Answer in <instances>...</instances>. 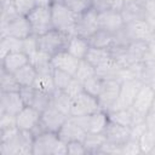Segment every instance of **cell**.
<instances>
[{
    "mask_svg": "<svg viewBox=\"0 0 155 155\" xmlns=\"http://www.w3.org/2000/svg\"><path fill=\"white\" fill-rule=\"evenodd\" d=\"M33 154L34 155H64V154H68L67 143L59 138L58 133L44 131L34 136Z\"/></svg>",
    "mask_w": 155,
    "mask_h": 155,
    "instance_id": "6da1fadb",
    "label": "cell"
},
{
    "mask_svg": "<svg viewBox=\"0 0 155 155\" xmlns=\"http://www.w3.org/2000/svg\"><path fill=\"white\" fill-rule=\"evenodd\" d=\"M34 134L30 131L19 130L11 139L0 143V153L2 155L33 154Z\"/></svg>",
    "mask_w": 155,
    "mask_h": 155,
    "instance_id": "7a4b0ae2",
    "label": "cell"
},
{
    "mask_svg": "<svg viewBox=\"0 0 155 155\" xmlns=\"http://www.w3.org/2000/svg\"><path fill=\"white\" fill-rule=\"evenodd\" d=\"M52 25L54 29L64 31L69 35H75V23L78 15L69 10L63 2H53L51 5Z\"/></svg>",
    "mask_w": 155,
    "mask_h": 155,
    "instance_id": "3957f363",
    "label": "cell"
},
{
    "mask_svg": "<svg viewBox=\"0 0 155 155\" xmlns=\"http://www.w3.org/2000/svg\"><path fill=\"white\" fill-rule=\"evenodd\" d=\"M70 36H73V35H69L64 31L52 28L51 30L46 31L45 34L38 36L39 50L53 56L61 51L67 50Z\"/></svg>",
    "mask_w": 155,
    "mask_h": 155,
    "instance_id": "277c9868",
    "label": "cell"
},
{
    "mask_svg": "<svg viewBox=\"0 0 155 155\" xmlns=\"http://www.w3.org/2000/svg\"><path fill=\"white\" fill-rule=\"evenodd\" d=\"M31 34L33 30L27 16L18 13L12 17H1V38L13 36L23 40Z\"/></svg>",
    "mask_w": 155,
    "mask_h": 155,
    "instance_id": "5b68a950",
    "label": "cell"
},
{
    "mask_svg": "<svg viewBox=\"0 0 155 155\" xmlns=\"http://www.w3.org/2000/svg\"><path fill=\"white\" fill-rule=\"evenodd\" d=\"M154 97H155V91L153 86L150 84L143 82L133 99L132 105L130 107L138 121H143L148 116Z\"/></svg>",
    "mask_w": 155,
    "mask_h": 155,
    "instance_id": "8992f818",
    "label": "cell"
},
{
    "mask_svg": "<svg viewBox=\"0 0 155 155\" xmlns=\"http://www.w3.org/2000/svg\"><path fill=\"white\" fill-rule=\"evenodd\" d=\"M28 22L31 27L33 34L42 35L46 31L53 28L52 25V16H51V7H41L35 6L28 15Z\"/></svg>",
    "mask_w": 155,
    "mask_h": 155,
    "instance_id": "52a82bcc",
    "label": "cell"
},
{
    "mask_svg": "<svg viewBox=\"0 0 155 155\" xmlns=\"http://www.w3.org/2000/svg\"><path fill=\"white\" fill-rule=\"evenodd\" d=\"M19 93L25 105L33 107L41 113L52 104V94L39 91L34 86H22Z\"/></svg>",
    "mask_w": 155,
    "mask_h": 155,
    "instance_id": "ba28073f",
    "label": "cell"
},
{
    "mask_svg": "<svg viewBox=\"0 0 155 155\" xmlns=\"http://www.w3.org/2000/svg\"><path fill=\"white\" fill-rule=\"evenodd\" d=\"M87 133H103L108 122L109 116L108 113L99 109L90 115L84 116H71Z\"/></svg>",
    "mask_w": 155,
    "mask_h": 155,
    "instance_id": "9c48e42d",
    "label": "cell"
},
{
    "mask_svg": "<svg viewBox=\"0 0 155 155\" xmlns=\"http://www.w3.org/2000/svg\"><path fill=\"white\" fill-rule=\"evenodd\" d=\"M99 29L98 25V13L91 7L85 12L78 15L75 23V35L88 39Z\"/></svg>",
    "mask_w": 155,
    "mask_h": 155,
    "instance_id": "30bf717a",
    "label": "cell"
},
{
    "mask_svg": "<svg viewBox=\"0 0 155 155\" xmlns=\"http://www.w3.org/2000/svg\"><path fill=\"white\" fill-rule=\"evenodd\" d=\"M143 81L139 79H132V80H125L121 82V87H120V93L119 97L115 102V104L113 105V108L109 110H116V109H125V108H130L133 103V99L139 90V87L142 86ZM108 111V113H109Z\"/></svg>",
    "mask_w": 155,
    "mask_h": 155,
    "instance_id": "8fae6325",
    "label": "cell"
},
{
    "mask_svg": "<svg viewBox=\"0 0 155 155\" xmlns=\"http://www.w3.org/2000/svg\"><path fill=\"white\" fill-rule=\"evenodd\" d=\"M99 103L97 97H93L92 94L82 91L80 94H78L71 101V109H70V116H84L90 115L97 110H99Z\"/></svg>",
    "mask_w": 155,
    "mask_h": 155,
    "instance_id": "7c38bea8",
    "label": "cell"
},
{
    "mask_svg": "<svg viewBox=\"0 0 155 155\" xmlns=\"http://www.w3.org/2000/svg\"><path fill=\"white\" fill-rule=\"evenodd\" d=\"M121 82L117 79H109V80H104V85L102 88V92L99 93V96L97 97L98 103H99V108L104 111H109L113 105L115 104L119 93H120V87H121Z\"/></svg>",
    "mask_w": 155,
    "mask_h": 155,
    "instance_id": "4fadbf2b",
    "label": "cell"
},
{
    "mask_svg": "<svg viewBox=\"0 0 155 155\" xmlns=\"http://www.w3.org/2000/svg\"><path fill=\"white\" fill-rule=\"evenodd\" d=\"M68 117H69L68 115H65L64 113L59 111L53 105H50L46 110H44L41 113L40 126H41V128L44 131L56 132L57 133Z\"/></svg>",
    "mask_w": 155,
    "mask_h": 155,
    "instance_id": "5bb4252c",
    "label": "cell"
},
{
    "mask_svg": "<svg viewBox=\"0 0 155 155\" xmlns=\"http://www.w3.org/2000/svg\"><path fill=\"white\" fill-rule=\"evenodd\" d=\"M40 120H41V111L29 105H25L16 115V125L22 131L33 132L40 125Z\"/></svg>",
    "mask_w": 155,
    "mask_h": 155,
    "instance_id": "9a60e30c",
    "label": "cell"
},
{
    "mask_svg": "<svg viewBox=\"0 0 155 155\" xmlns=\"http://www.w3.org/2000/svg\"><path fill=\"white\" fill-rule=\"evenodd\" d=\"M98 25H99V29L115 34L121 29H124L126 24L120 11L108 10L98 13Z\"/></svg>",
    "mask_w": 155,
    "mask_h": 155,
    "instance_id": "2e32d148",
    "label": "cell"
},
{
    "mask_svg": "<svg viewBox=\"0 0 155 155\" xmlns=\"http://www.w3.org/2000/svg\"><path fill=\"white\" fill-rule=\"evenodd\" d=\"M103 133L107 138V142L113 143L119 147H122L131 138V127L122 126L120 124H116V122L109 120Z\"/></svg>",
    "mask_w": 155,
    "mask_h": 155,
    "instance_id": "e0dca14e",
    "label": "cell"
},
{
    "mask_svg": "<svg viewBox=\"0 0 155 155\" xmlns=\"http://www.w3.org/2000/svg\"><path fill=\"white\" fill-rule=\"evenodd\" d=\"M0 96H1L0 97V113H5V114L16 116L25 107L19 91L1 92Z\"/></svg>",
    "mask_w": 155,
    "mask_h": 155,
    "instance_id": "ac0fdd59",
    "label": "cell"
},
{
    "mask_svg": "<svg viewBox=\"0 0 155 155\" xmlns=\"http://www.w3.org/2000/svg\"><path fill=\"white\" fill-rule=\"evenodd\" d=\"M59 138L62 140H64L65 143L68 142H73V140H80L84 142L87 132L71 117L69 116L65 122L63 124V126L59 128V131L57 132Z\"/></svg>",
    "mask_w": 155,
    "mask_h": 155,
    "instance_id": "d6986e66",
    "label": "cell"
},
{
    "mask_svg": "<svg viewBox=\"0 0 155 155\" xmlns=\"http://www.w3.org/2000/svg\"><path fill=\"white\" fill-rule=\"evenodd\" d=\"M79 62H80V59L71 56L67 50L61 51V52H58L51 57V64L54 69L63 70L65 73H69L73 76L76 73Z\"/></svg>",
    "mask_w": 155,
    "mask_h": 155,
    "instance_id": "ffe728a7",
    "label": "cell"
},
{
    "mask_svg": "<svg viewBox=\"0 0 155 155\" xmlns=\"http://www.w3.org/2000/svg\"><path fill=\"white\" fill-rule=\"evenodd\" d=\"M29 63V57L23 51H15L7 53L4 58H1V68L8 73H16L19 68Z\"/></svg>",
    "mask_w": 155,
    "mask_h": 155,
    "instance_id": "44dd1931",
    "label": "cell"
},
{
    "mask_svg": "<svg viewBox=\"0 0 155 155\" xmlns=\"http://www.w3.org/2000/svg\"><path fill=\"white\" fill-rule=\"evenodd\" d=\"M121 70L122 67L119 64V62L114 57H110L109 59L96 67V75L103 80H109V79L120 80Z\"/></svg>",
    "mask_w": 155,
    "mask_h": 155,
    "instance_id": "7402d4cb",
    "label": "cell"
},
{
    "mask_svg": "<svg viewBox=\"0 0 155 155\" xmlns=\"http://www.w3.org/2000/svg\"><path fill=\"white\" fill-rule=\"evenodd\" d=\"M90 47L96 48H111L116 45V36L113 33H109L103 29H98L93 35H91L88 39Z\"/></svg>",
    "mask_w": 155,
    "mask_h": 155,
    "instance_id": "603a6c76",
    "label": "cell"
},
{
    "mask_svg": "<svg viewBox=\"0 0 155 155\" xmlns=\"http://www.w3.org/2000/svg\"><path fill=\"white\" fill-rule=\"evenodd\" d=\"M122 18L125 21V24L136 22V21H143L148 18V12L144 6L137 4V2H131L124 6L121 10Z\"/></svg>",
    "mask_w": 155,
    "mask_h": 155,
    "instance_id": "cb8c5ba5",
    "label": "cell"
},
{
    "mask_svg": "<svg viewBox=\"0 0 155 155\" xmlns=\"http://www.w3.org/2000/svg\"><path fill=\"white\" fill-rule=\"evenodd\" d=\"M88 50H90V44H88L87 39L78 36V35L70 36L68 46H67V51L71 56H74L78 59H84L86 57Z\"/></svg>",
    "mask_w": 155,
    "mask_h": 155,
    "instance_id": "d4e9b609",
    "label": "cell"
},
{
    "mask_svg": "<svg viewBox=\"0 0 155 155\" xmlns=\"http://www.w3.org/2000/svg\"><path fill=\"white\" fill-rule=\"evenodd\" d=\"M108 116H109V120L110 121H114L116 124H120L122 126H128L131 127L132 125L139 122L133 111L131 110V108H125V109H116V110H111L108 113Z\"/></svg>",
    "mask_w": 155,
    "mask_h": 155,
    "instance_id": "484cf974",
    "label": "cell"
},
{
    "mask_svg": "<svg viewBox=\"0 0 155 155\" xmlns=\"http://www.w3.org/2000/svg\"><path fill=\"white\" fill-rule=\"evenodd\" d=\"M13 75L21 87L22 86H33L35 78L38 75V71L31 63H27L25 65L19 68L16 73H13Z\"/></svg>",
    "mask_w": 155,
    "mask_h": 155,
    "instance_id": "4316f807",
    "label": "cell"
},
{
    "mask_svg": "<svg viewBox=\"0 0 155 155\" xmlns=\"http://www.w3.org/2000/svg\"><path fill=\"white\" fill-rule=\"evenodd\" d=\"M33 86L42 92L53 94L56 88L54 85V80H53V71H48V73H38L35 81L33 84Z\"/></svg>",
    "mask_w": 155,
    "mask_h": 155,
    "instance_id": "83f0119b",
    "label": "cell"
},
{
    "mask_svg": "<svg viewBox=\"0 0 155 155\" xmlns=\"http://www.w3.org/2000/svg\"><path fill=\"white\" fill-rule=\"evenodd\" d=\"M71 98L63 91V90H56L52 94V104L54 108H57L59 111L64 113L65 115L70 116V109H71Z\"/></svg>",
    "mask_w": 155,
    "mask_h": 155,
    "instance_id": "f1b7e54d",
    "label": "cell"
},
{
    "mask_svg": "<svg viewBox=\"0 0 155 155\" xmlns=\"http://www.w3.org/2000/svg\"><path fill=\"white\" fill-rule=\"evenodd\" d=\"M111 56V52L109 48H96V47H90L85 59L88 61L92 65L97 67L101 63L105 62L107 59H109Z\"/></svg>",
    "mask_w": 155,
    "mask_h": 155,
    "instance_id": "f546056e",
    "label": "cell"
},
{
    "mask_svg": "<svg viewBox=\"0 0 155 155\" xmlns=\"http://www.w3.org/2000/svg\"><path fill=\"white\" fill-rule=\"evenodd\" d=\"M105 142L107 138L104 133H87L84 139L87 153H98Z\"/></svg>",
    "mask_w": 155,
    "mask_h": 155,
    "instance_id": "4dcf8cb0",
    "label": "cell"
},
{
    "mask_svg": "<svg viewBox=\"0 0 155 155\" xmlns=\"http://www.w3.org/2000/svg\"><path fill=\"white\" fill-rule=\"evenodd\" d=\"M22 50H23V40L22 39H17V38H13V36L1 38V42H0L1 58H4L10 52L22 51Z\"/></svg>",
    "mask_w": 155,
    "mask_h": 155,
    "instance_id": "1f68e13d",
    "label": "cell"
},
{
    "mask_svg": "<svg viewBox=\"0 0 155 155\" xmlns=\"http://www.w3.org/2000/svg\"><path fill=\"white\" fill-rule=\"evenodd\" d=\"M0 87H1V92H16V91H19L21 88L15 75L12 73L6 71L2 68L0 74Z\"/></svg>",
    "mask_w": 155,
    "mask_h": 155,
    "instance_id": "d6a6232c",
    "label": "cell"
},
{
    "mask_svg": "<svg viewBox=\"0 0 155 155\" xmlns=\"http://www.w3.org/2000/svg\"><path fill=\"white\" fill-rule=\"evenodd\" d=\"M94 75H96V67L92 65L85 58L84 59H80L79 65H78V69H76V73L74 74V78L78 79L79 81L84 82V81H86L87 79H90V78H92Z\"/></svg>",
    "mask_w": 155,
    "mask_h": 155,
    "instance_id": "836d02e7",
    "label": "cell"
},
{
    "mask_svg": "<svg viewBox=\"0 0 155 155\" xmlns=\"http://www.w3.org/2000/svg\"><path fill=\"white\" fill-rule=\"evenodd\" d=\"M84 84V91L92 94L93 97H98L99 93L102 92V88H103V85H104V80L101 79L99 76L94 75L90 79H87L86 81L82 82Z\"/></svg>",
    "mask_w": 155,
    "mask_h": 155,
    "instance_id": "e575fe53",
    "label": "cell"
},
{
    "mask_svg": "<svg viewBox=\"0 0 155 155\" xmlns=\"http://www.w3.org/2000/svg\"><path fill=\"white\" fill-rule=\"evenodd\" d=\"M73 78L74 76L70 75L69 73L53 68V80H54V85L57 90H64L69 85V82L73 80Z\"/></svg>",
    "mask_w": 155,
    "mask_h": 155,
    "instance_id": "d590c367",
    "label": "cell"
},
{
    "mask_svg": "<svg viewBox=\"0 0 155 155\" xmlns=\"http://www.w3.org/2000/svg\"><path fill=\"white\" fill-rule=\"evenodd\" d=\"M62 2L75 15H80L91 7L90 0H62Z\"/></svg>",
    "mask_w": 155,
    "mask_h": 155,
    "instance_id": "8d00e7d4",
    "label": "cell"
},
{
    "mask_svg": "<svg viewBox=\"0 0 155 155\" xmlns=\"http://www.w3.org/2000/svg\"><path fill=\"white\" fill-rule=\"evenodd\" d=\"M39 50V44H38V35L31 34L28 38L23 39V52L30 58L34 53H36Z\"/></svg>",
    "mask_w": 155,
    "mask_h": 155,
    "instance_id": "74e56055",
    "label": "cell"
},
{
    "mask_svg": "<svg viewBox=\"0 0 155 155\" xmlns=\"http://www.w3.org/2000/svg\"><path fill=\"white\" fill-rule=\"evenodd\" d=\"M17 12L19 15H23V16H27L35 6V0H12Z\"/></svg>",
    "mask_w": 155,
    "mask_h": 155,
    "instance_id": "f35d334b",
    "label": "cell"
},
{
    "mask_svg": "<svg viewBox=\"0 0 155 155\" xmlns=\"http://www.w3.org/2000/svg\"><path fill=\"white\" fill-rule=\"evenodd\" d=\"M71 99L75 98L78 94H80L82 91H84V84L81 81H79L78 79L73 78V80L69 82V85L63 90Z\"/></svg>",
    "mask_w": 155,
    "mask_h": 155,
    "instance_id": "ab89813d",
    "label": "cell"
},
{
    "mask_svg": "<svg viewBox=\"0 0 155 155\" xmlns=\"http://www.w3.org/2000/svg\"><path fill=\"white\" fill-rule=\"evenodd\" d=\"M67 149H68V154H70V155L87 154V150H86V147H85L84 142H80V140L68 142L67 143Z\"/></svg>",
    "mask_w": 155,
    "mask_h": 155,
    "instance_id": "60d3db41",
    "label": "cell"
},
{
    "mask_svg": "<svg viewBox=\"0 0 155 155\" xmlns=\"http://www.w3.org/2000/svg\"><path fill=\"white\" fill-rule=\"evenodd\" d=\"M91 8L94 10L97 13L113 10V0H90Z\"/></svg>",
    "mask_w": 155,
    "mask_h": 155,
    "instance_id": "b9f144b4",
    "label": "cell"
},
{
    "mask_svg": "<svg viewBox=\"0 0 155 155\" xmlns=\"http://www.w3.org/2000/svg\"><path fill=\"white\" fill-rule=\"evenodd\" d=\"M121 153L126 154H134V153H140V147H139V140L130 138L122 147H121Z\"/></svg>",
    "mask_w": 155,
    "mask_h": 155,
    "instance_id": "7bdbcfd3",
    "label": "cell"
},
{
    "mask_svg": "<svg viewBox=\"0 0 155 155\" xmlns=\"http://www.w3.org/2000/svg\"><path fill=\"white\" fill-rule=\"evenodd\" d=\"M15 126H17L16 125V116L10 115V114H5V113H0V130L15 127Z\"/></svg>",
    "mask_w": 155,
    "mask_h": 155,
    "instance_id": "ee69618b",
    "label": "cell"
},
{
    "mask_svg": "<svg viewBox=\"0 0 155 155\" xmlns=\"http://www.w3.org/2000/svg\"><path fill=\"white\" fill-rule=\"evenodd\" d=\"M124 6H125V0H113V10L121 12Z\"/></svg>",
    "mask_w": 155,
    "mask_h": 155,
    "instance_id": "f6af8a7d",
    "label": "cell"
},
{
    "mask_svg": "<svg viewBox=\"0 0 155 155\" xmlns=\"http://www.w3.org/2000/svg\"><path fill=\"white\" fill-rule=\"evenodd\" d=\"M35 4L36 6H41V7H51L53 0H35Z\"/></svg>",
    "mask_w": 155,
    "mask_h": 155,
    "instance_id": "bcb514c9",
    "label": "cell"
},
{
    "mask_svg": "<svg viewBox=\"0 0 155 155\" xmlns=\"http://www.w3.org/2000/svg\"><path fill=\"white\" fill-rule=\"evenodd\" d=\"M154 0H134V2H137V4H139V5H142V6H147V5H149L150 2H153Z\"/></svg>",
    "mask_w": 155,
    "mask_h": 155,
    "instance_id": "7dc6e473",
    "label": "cell"
},
{
    "mask_svg": "<svg viewBox=\"0 0 155 155\" xmlns=\"http://www.w3.org/2000/svg\"><path fill=\"white\" fill-rule=\"evenodd\" d=\"M149 114H155V97H154V101H153V103H151V107H150V111H149ZM148 114V115H149Z\"/></svg>",
    "mask_w": 155,
    "mask_h": 155,
    "instance_id": "c3c4849f",
    "label": "cell"
},
{
    "mask_svg": "<svg viewBox=\"0 0 155 155\" xmlns=\"http://www.w3.org/2000/svg\"><path fill=\"white\" fill-rule=\"evenodd\" d=\"M58 1H61V2H62V0H53V2H58Z\"/></svg>",
    "mask_w": 155,
    "mask_h": 155,
    "instance_id": "681fc988",
    "label": "cell"
}]
</instances>
